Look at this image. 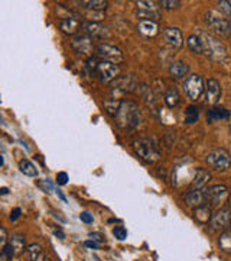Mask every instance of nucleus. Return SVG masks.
<instances>
[{
	"label": "nucleus",
	"mask_w": 231,
	"mask_h": 261,
	"mask_svg": "<svg viewBox=\"0 0 231 261\" xmlns=\"http://www.w3.org/2000/svg\"><path fill=\"white\" fill-rule=\"evenodd\" d=\"M218 8L221 10L222 13L227 16V18L231 19V3L230 2H227V0H221V2H218Z\"/></svg>",
	"instance_id": "nucleus-34"
},
{
	"label": "nucleus",
	"mask_w": 231,
	"mask_h": 261,
	"mask_svg": "<svg viewBox=\"0 0 231 261\" xmlns=\"http://www.w3.org/2000/svg\"><path fill=\"white\" fill-rule=\"evenodd\" d=\"M204 80L200 74H189L184 82V90L191 100H198L204 93Z\"/></svg>",
	"instance_id": "nucleus-6"
},
{
	"label": "nucleus",
	"mask_w": 231,
	"mask_h": 261,
	"mask_svg": "<svg viewBox=\"0 0 231 261\" xmlns=\"http://www.w3.org/2000/svg\"><path fill=\"white\" fill-rule=\"evenodd\" d=\"M211 180V174L208 170L205 168H198L195 171V176L191 181V189H196V190H204L207 189V185L210 183Z\"/></svg>",
	"instance_id": "nucleus-18"
},
{
	"label": "nucleus",
	"mask_w": 231,
	"mask_h": 261,
	"mask_svg": "<svg viewBox=\"0 0 231 261\" xmlns=\"http://www.w3.org/2000/svg\"><path fill=\"white\" fill-rule=\"evenodd\" d=\"M85 247H88V248H91V250H98L100 244L92 241V240H88V241H85Z\"/></svg>",
	"instance_id": "nucleus-40"
},
{
	"label": "nucleus",
	"mask_w": 231,
	"mask_h": 261,
	"mask_svg": "<svg viewBox=\"0 0 231 261\" xmlns=\"http://www.w3.org/2000/svg\"><path fill=\"white\" fill-rule=\"evenodd\" d=\"M133 149L138 154L139 159L148 164H153L159 160V151L150 140H145V138L136 140L133 142Z\"/></svg>",
	"instance_id": "nucleus-4"
},
{
	"label": "nucleus",
	"mask_w": 231,
	"mask_h": 261,
	"mask_svg": "<svg viewBox=\"0 0 231 261\" xmlns=\"http://www.w3.org/2000/svg\"><path fill=\"white\" fill-rule=\"evenodd\" d=\"M218 244H220L222 251L231 252V225L225 231H222Z\"/></svg>",
	"instance_id": "nucleus-28"
},
{
	"label": "nucleus",
	"mask_w": 231,
	"mask_h": 261,
	"mask_svg": "<svg viewBox=\"0 0 231 261\" xmlns=\"http://www.w3.org/2000/svg\"><path fill=\"white\" fill-rule=\"evenodd\" d=\"M56 195H58V197H59V199H61V200H64V202H67V197H65V196L62 195V193H61V192H59V190H58V192H56Z\"/></svg>",
	"instance_id": "nucleus-43"
},
{
	"label": "nucleus",
	"mask_w": 231,
	"mask_h": 261,
	"mask_svg": "<svg viewBox=\"0 0 231 261\" xmlns=\"http://www.w3.org/2000/svg\"><path fill=\"white\" fill-rule=\"evenodd\" d=\"M136 80L135 77L131 75H123V77H119L114 80L113 83V89H111V97H116V99H120L123 94L131 93L135 89H136Z\"/></svg>",
	"instance_id": "nucleus-9"
},
{
	"label": "nucleus",
	"mask_w": 231,
	"mask_h": 261,
	"mask_svg": "<svg viewBox=\"0 0 231 261\" xmlns=\"http://www.w3.org/2000/svg\"><path fill=\"white\" fill-rule=\"evenodd\" d=\"M195 219L196 221H200L201 224H207V222H210V219H211V209L208 207L207 205L201 206V207H196L195 209Z\"/></svg>",
	"instance_id": "nucleus-26"
},
{
	"label": "nucleus",
	"mask_w": 231,
	"mask_h": 261,
	"mask_svg": "<svg viewBox=\"0 0 231 261\" xmlns=\"http://www.w3.org/2000/svg\"><path fill=\"white\" fill-rule=\"evenodd\" d=\"M165 39L172 48H181L184 44L182 34L178 28H167L165 29Z\"/></svg>",
	"instance_id": "nucleus-19"
},
{
	"label": "nucleus",
	"mask_w": 231,
	"mask_h": 261,
	"mask_svg": "<svg viewBox=\"0 0 231 261\" xmlns=\"http://www.w3.org/2000/svg\"><path fill=\"white\" fill-rule=\"evenodd\" d=\"M204 22L207 23V27L211 29L213 32L221 35V37H230L231 35V20L221 16L220 13L210 10L205 13Z\"/></svg>",
	"instance_id": "nucleus-3"
},
{
	"label": "nucleus",
	"mask_w": 231,
	"mask_h": 261,
	"mask_svg": "<svg viewBox=\"0 0 231 261\" xmlns=\"http://www.w3.org/2000/svg\"><path fill=\"white\" fill-rule=\"evenodd\" d=\"M156 2H136V9H138L139 18L142 20H156L160 16V10Z\"/></svg>",
	"instance_id": "nucleus-11"
},
{
	"label": "nucleus",
	"mask_w": 231,
	"mask_h": 261,
	"mask_svg": "<svg viewBox=\"0 0 231 261\" xmlns=\"http://www.w3.org/2000/svg\"><path fill=\"white\" fill-rule=\"evenodd\" d=\"M230 118V112L225 109V108H214L211 109L210 112H208V116H207V119L208 122H220V121H225V119H228Z\"/></svg>",
	"instance_id": "nucleus-22"
},
{
	"label": "nucleus",
	"mask_w": 231,
	"mask_h": 261,
	"mask_svg": "<svg viewBox=\"0 0 231 261\" xmlns=\"http://www.w3.org/2000/svg\"><path fill=\"white\" fill-rule=\"evenodd\" d=\"M113 235H114L119 241H123V240H126V237H127V231H126L123 226H116V228L113 229Z\"/></svg>",
	"instance_id": "nucleus-36"
},
{
	"label": "nucleus",
	"mask_w": 231,
	"mask_h": 261,
	"mask_svg": "<svg viewBox=\"0 0 231 261\" xmlns=\"http://www.w3.org/2000/svg\"><path fill=\"white\" fill-rule=\"evenodd\" d=\"M80 219L83 221L84 224H92V221H94L92 215L88 214V212H83V214L80 215Z\"/></svg>",
	"instance_id": "nucleus-38"
},
{
	"label": "nucleus",
	"mask_w": 231,
	"mask_h": 261,
	"mask_svg": "<svg viewBox=\"0 0 231 261\" xmlns=\"http://www.w3.org/2000/svg\"><path fill=\"white\" fill-rule=\"evenodd\" d=\"M120 99H116V97H109L106 102H104V108L107 109V112L110 113L111 116H116V113L120 108Z\"/></svg>",
	"instance_id": "nucleus-30"
},
{
	"label": "nucleus",
	"mask_w": 231,
	"mask_h": 261,
	"mask_svg": "<svg viewBox=\"0 0 231 261\" xmlns=\"http://www.w3.org/2000/svg\"><path fill=\"white\" fill-rule=\"evenodd\" d=\"M119 74H120V68L117 64H113L109 61H98L95 75L102 83H113L116 79H119Z\"/></svg>",
	"instance_id": "nucleus-7"
},
{
	"label": "nucleus",
	"mask_w": 231,
	"mask_h": 261,
	"mask_svg": "<svg viewBox=\"0 0 231 261\" xmlns=\"http://www.w3.org/2000/svg\"><path fill=\"white\" fill-rule=\"evenodd\" d=\"M90 240H92V241H95V243H103V238L100 233H90Z\"/></svg>",
	"instance_id": "nucleus-41"
},
{
	"label": "nucleus",
	"mask_w": 231,
	"mask_h": 261,
	"mask_svg": "<svg viewBox=\"0 0 231 261\" xmlns=\"http://www.w3.org/2000/svg\"><path fill=\"white\" fill-rule=\"evenodd\" d=\"M186 44H188V48H189L194 54H204L203 42H201V39H200L198 35H191V37L188 38Z\"/></svg>",
	"instance_id": "nucleus-27"
},
{
	"label": "nucleus",
	"mask_w": 231,
	"mask_h": 261,
	"mask_svg": "<svg viewBox=\"0 0 231 261\" xmlns=\"http://www.w3.org/2000/svg\"><path fill=\"white\" fill-rule=\"evenodd\" d=\"M205 190H196V189H191L186 196H185V200H186V205L191 206V207H201L207 203V196H205Z\"/></svg>",
	"instance_id": "nucleus-15"
},
{
	"label": "nucleus",
	"mask_w": 231,
	"mask_h": 261,
	"mask_svg": "<svg viewBox=\"0 0 231 261\" xmlns=\"http://www.w3.org/2000/svg\"><path fill=\"white\" fill-rule=\"evenodd\" d=\"M181 100L179 93L176 89H168L167 93H165V103H167L169 108H175L178 106V103Z\"/></svg>",
	"instance_id": "nucleus-29"
},
{
	"label": "nucleus",
	"mask_w": 231,
	"mask_h": 261,
	"mask_svg": "<svg viewBox=\"0 0 231 261\" xmlns=\"http://www.w3.org/2000/svg\"><path fill=\"white\" fill-rule=\"evenodd\" d=\"M54 235H55V237H58V238H59V240H65V233L62 232V231H61V229H59V228H58V229H54Z\"/></svg>",
	"instance_id": "nucleus-42"
},
{
	"label": "nucleus",
	"mask_w": 231,
	"mask_h": 261,
	"mask_svg": "<svg viewBox=\"0 0 231 261\" xmlns=\"http://www.w3.org/2000/svg\"><path fill=\"white\" fill-rule=\"evenodd\" d=\"M8 192H9V189H6V187L0 189V195H8Z\"/></svg>",
	"instance_id": "nucleus-44"
},
{
	"label": "nucleus",
	"mask_w": 231,
	"mask_h": 261,
	"mask_svg": "<svg viewBox=\"0 0 231 261\" xmlns=\"http://www.w3.org/2000/svg\"><path fill=\"white\" fill-rule=\"evenodd\" d=\"M205 102L208 105H215L218 103L220 97H221V84L215 79H210L207 80L205 84Z\"/></svg>",
	"instance_id": "nucleus-13"
},
{
	"label": "nucleus",
	"mask_w": 231,
	"mask_h": 261,
	"mask_svg": "<svg viewBox=\"0 0 231 261\" xmlns=\"http://www.w3.org/2000/svg\"><path fill=\"white\" fill-rule=\"evenodd\" d=\"M8 244H9V233H8V231H6L5 228L0 226V251H2Z\"/></svg>",
	"instance_id": "nucleus-35"
},
{
	"label": "nucleus",
	"mask_w": 231,
	"mask_h": 261,
	"mask_svg": "<svg viewBox=\"0 0 231 261\" xmlns=\"http://www.w3.org/2000/svg\"><path fill=\"white\" fill-rule=\"evenodd\" d=\"M198 118H200V113H198V109L195 106H189L186 111H185V123H195L198 122Z\"/></svg>",
	"instance_id": "nucleus-31"
},
{
	"label": "nucleus",
	"mask_w": 231,
	"mask_h": 261,
	"mask_svg": "<svg viewBox=\"0 0 231 261\" xmlns=\"http://www.w3.org/2000/svg\"><path fill=\"white\" fill-rule=\"evenodd\" d=\"M71 45L78 54H83V56H90V54H92V51L95 49L94 44H92V39L90 37H87V35L74 37L73 41H71Z\"/></svg>",
	"instance_id": "nucleus-14"
},
{
	"label": "nucleus",
	"mask_w": 231,
	"mask_h": 261,
	"mask_svg": "<svg viewBox=\"0 0 231 261\" xmlns=\"http://www.w3.org/2000/svg\"><path fill=\"white\" fill-rule=\"evenodd\" d=\"M230 135H231V125H230Z\"/></svg>",
	"instance_id": "nucleus-46"
},
{
	"label": "nucleus",
	"mask_w": 231,
	"mask_h": 261,
	"mask_svg": "<svg viewBox=\"0 0 231 261\" xmlns=\"http://www.w3.org/2000/svg\"><path fill=\"white\" fill-rule=\"evenodd\" d=\"M114 118L121 129H135L140 125L142 113H140V109L136 103L121 100L120 108Z\"/></svg>",
	"instance_id": "nucleus-1"
},
{
	"label": "nucleus",
	"mask_w": 231,
	"mask_h": 261,
	"mask_svg": "<svg viewBox=\"0 0 231 261\" xmlns=\"http://www.w3.org/2000/svg\"><path fill=\"white\" fill-rule=\"evenodd\" d=\"M205 161L210 167L218 171H225L231 167V155L227 149H214L207 155Z\"/></svg>",
	"instance_id": "nucleus-5"
},
{
	"label": "nucleus",
	"mask_w": 231,
	"mask_h": 261,
	"mask_svg": "<svg viewBox=\"0 0 231 261\" xmlns=\"http://www.w3.org/2000/svg\"><path fill=\"white\" fill-rule=\"evenodd\" d=\"M205 196H207V203L211 206H220L227 199L228 196V189L224 185H215V186L210 187L205 190Z\"/></svg>",
	"instance_id": "nucleus-12"
},
{
	"label": "nucleus",
	"mask_w": 231,
	"mask_h": 261,
	"mask_svg": "<svg viewBox=\"0 0 231 261\" xmlns=\"http://www.w3.org/2000/svg\"><path fill=\"white\" fill-rule=\"evenodd\" d=\"M56 183H58L59 186H65V185L68 183V174L64 173V171L58 173V174H56Z\"/></svg>",
	"instance_id": "nucleus-37"
},
{
	"label": "nucleus",
	"mask_w": 231,
	"mask_h": 261,
	"mask_svg": "<svg viewBox=\"0 0 231 261\" xmlns=\"http://www.w3.org/2000/svg\"><path fill=\"white\" fill-rule=\"evenodd\" d=\"M83 28L85 31V35L87 37L92 38H107L109 37V31L106 27H103L102 23L98 22H88V23H83Z\"/></svg>",
	"instance_id": "nucleus-17"
},
{
	"label": "nucleus",
	"mask_w": 231,
	"mask_h": 261,
	"mask_svg": "<svg viewBox=\"0 0 231 261\" xmlns=\"http://www.w3.org/2000/svg\"><path fill=\"white\" fill-rule=\"evenodd\" d=\"M78 5H83V8L92 12H102L107 8V2L104 0H83V2H77Z\"/></svg>",
	"instance_id": "nucleus-25"
},
{
	"label": "nucleus",
	"mask_w": 231,
	"mask_h": 261,
	"mask_svg": "<svg viewBox=\"0 0 231 261\" xmlns=\"http://www.w3.org/2000/svg\"><path fill=\"white\" fill-rule=\"evenodd\" d=\"M19 170H20V173L22 174H25V176H28V177H37L38 174V168L35 167V164L34 163H30L29 160H20L19 161Z\"/></svg>",
	"instance_id": "nucleus-23"
},
{
	"label": "nucleus",
	"mask_w": 231,
	"mask_h": 261,
	"mask_svg": "<svg viewBox=\"0 0 231 261\" xmlns=\"http://www.w3.org/2000/svg\"><path fill=\"white\" fill-rule=\"evenodd\" d=\"M20 215H22V209H20V207L13 209V211H12V214H10V221H12V222L18 221L19 218H20Z\"/></svg>",
	"instance_id": "nucleus-39"
},
{
	"label": "nucleus",
	"mask_w": 231,
	"mask_h": 261,
	"mask_svg": "<svg viewBox=\"0 0 231 261\" xmlns=\"http://www.w3.org/2000/svg\"><path fill=\"white\" fill-rule=\"evenodd\" d=\"M3 164H5V160H3V157H2V155H0V167H2V166H3Z\"/></svg>",
	"instance_id": "nucleus-45"
},
{
	"label": "nucleus",
	"mask_w": 231,
	"mask_h": 261,
	"mask_svg": "<svg viewBox=\"0 0 231 261\" xmlns=\"http://www.w3.org/2000/svg\"><path fill=\"white\" fill-rule=\"evenodd\" d=\"M95 56L102 58V61H109L113 64H119L123 61V53L120 48L110 45V44H100L95 47Z\"/></svg>",
	"instance_id": "nucleus-8"
},
{
	"label": "nucleus",
	"mask_w": 231,
	"mask_h": 261,
	"mask_svg": "<svg viewBox=\"0 0 231 261\" xmlns=\"http://www.w3.org/2000/svg\"><path fill=\"white\" fill-rule=\"evenodd\" d=\"M169 73L171 75L179 80V79H185L188 77V73H189V67L186 63H182V61H176V63H172L171 67H169Z\"/></svg>",
	"instance_id": "nucleus-21"
},
{
	"label": "nucleus",
	"mask_w": 231,
	"mask_h": 261,
	"mask_svg": "<svg viewBox=\"0 0 231 261\" xmlns=\"http://www.w3.org/2000/svg\"><path fill=\"white\" fill-rule=\"evenodd\" d=\"M81 28H83L81 20L74 18V16L59 19V29L67 35H75Z\"/></svg>",
	"instance_id": "nucleus-16"
},
{
	"label": "nucleus",
	"mask_w": 231,
	"mask_h": 261,
	"mask_svg": "<svg viewBox=\"0 0 231 261\" xmlns=\"http://www.w3.org/2000/svg\"><path fill=\"white\" fill-rule=\"evenodd\" d=\"M138 31L146 38H153L159 34V27L153 20H140L138 25Z\"/></svg>",
	"instance_id": "nucleus-20"
},
{
	"label": "nucleus",
	"mask_w": 231,
	"mask_h": 261,
	"mask_svg": "<svg viewBox=\"0 0 231 261\" xmlns=\"http://www.w3.org/2000/svg\"><path fill=\"white\" fill-rule=\"evenodd\" d=\"M231 225V209L222 207L218 209L210 219V228L214 232H222Z\"/></svg>",
	"instance_id": "nucleus-10"
},
{
	"label": "nucleus",
	"mask_w": 231,
	"mask_h": 261,
	"mask_svg": "<svg viewBox=\"0 0 231 261\" xmlns=\"http://www.w3.org/2000/svg\"><path fill=\"white\" fill-rule=\"evenodd\" d=\"M159 5H160V8H163V9L174 10L178 9V8L181 6V2H178V0H162V2H159Z\"/></svg>",
	"instance_id": "nucleus-33"
},
{
	"label": "nucleus",
	"mask_w": 231,
	"mask_h": 261,
	"mask_svg": "<svg viewBox=\"0 0 231 261\" xmlns=\"http://www.w3.org/2000/svg\"><path fill=\"white\" fill-rule=\"evenodd\" d=\"M10 245L15 251V255H23L26 251V244H25V238L22 235H13L10 240Z\"/></svg>",
	"instance_id": "nucleus-24"
},
{
	"label": "nucleus",
	"mask_w": 231,
	"mask_h": 261,
	"mask_svg": "<svg viewBox=\"0 0 231 261\" xmlns=\"http://www.w3.org/2000/svg\"><path fill=\"white\" fill-rule=\"evenodd\" d=\"M196 35L200 37L201 42H203L204 54H207L211 60L218 61V63H221V61H224L227 58V56H228L227 54V48H225V45L222 44L218 38L213 37L211 34L204 32V31H200Z\"/></svg>",
	"instance_id": "nucleus-2"
},
{
	"label": "nucleus",
	"mask_w": 231,
	"mask_h": 261,
	"mask_svg": "<svg viewBox=\"0 0 231 261\" xmlns=\"http://www.w3.org/2000/svg\"><path fill=\"white\" fill-rule=\"evenodd\" d=\"M13 257H15V251H13L12 245L8 244V245L0 251V261H12Z\"/></svg>",
	"instance_id": "nucleus-32"
}]
</instances>
